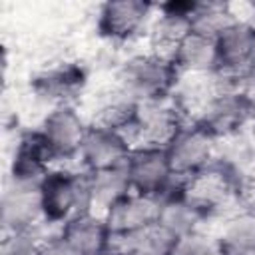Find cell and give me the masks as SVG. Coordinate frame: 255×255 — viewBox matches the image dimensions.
<instances>
[{"mask_svg":"<svg viewBox=\"0 0 255 255\" xmlns=\"http://www.w3.org/2000/svg\"><path fill=\"white\" fill-rule=\"evenodd\" d=\"M177 82L179 72L171 58L149 48L133 52L120 62L114 88L133 104H147L171 98Z\"/></svg>","mask_w":255,"mask_h":255,"instance_id":"1","label":"cell"},{"mask_svg":"<svg viewBox=\"0 0 255 255\" xmlns=\"http://www.w3.org/2000/svg\"><path fill=\"white\" fill-rule=\"evenodd\" d=\"M40 203L46 225L60 227L66 219L92 209V195L86 171L52 167L40 181Z\"/></svg>","mask_w":255,"mask_h":255,"instance_id":"2","label":"cell"},{"mask_svg":"<svg viewBox=\"0 0 255 255\" xmlns=\"http://www.w3.org/2000/svg\"><path fill=\"white\" fill-rule=\"evenodd\" d=\"M215 84V92L195 110L191 120L217 141H225L247 131L253 112L243 96V88L221 84L217 76Z\"/></svg>","mask_w":255,"mask_h":255,"instance_id":"3","label":"cell"},{"mask_svg":"<svg viewBox=\"0 0 255 255\" xmlns=\"http://www.w3.org/2000/svg\"><path fill=\"white\" fill-rule=\"evenodd\" d=\"M213 42L217 54L215 76L243 88L255 76V18L237 16Z\"/></svg>","mask_w":255,"mask_h":255,"instance_id":"4","label":"cell"},{"mask_svg":"<svg viewBox=\"0 0 255 255\" xmlns=\"http://www.w3.org/2000/svg\"><path fill=\"white\" fill-rule=\"evenodd\" d=\"M217 145L219 141L215 137H211L201 126L189 120L163 145V149L173 175L191 183L207 173V169L213 165L217 157Z\"/></svg>","mask_w":255,"mask_h":255,"instance_id":"5","label":"cell"},{"mask_svg":"<svg viewBox=\"0 0 255 255\" xmlns=\"http://www.w3.org/2000/svg\"><path fill=\"white\" fill-rule=\"evenodd\" d=\"M88 128L90 122L74 104H58L50 106L36 129L58 163L78 159V151Z\"/></svg>","mask_w":255,"mask_h":255,"instance_id":"6","label":"cell"},{"mask_svg":"<svg viewBox=\"0 0 255 255\" xmlns=\"http://www.w3.org/2000/svg\"><path fill=\"white\" fill-rule=\"evenodd\" d=\"M155 16V4L141 0H114L98 8V34L112 44H128L147 34Z\"/></svg>","mask_w":255,"mask_h":255,"instance_id":"7","label":"cell"},{"mask_svg":"<svg viewBox=\"0 0 255 255\" xmlns=\"http://www.w3.org/2000/svg\"><path fill=\"white\" fill-rule=\"evenodd\" d=\"M185 122H189V116L173 98L137 104L128 137L133 145L163 147Z\"/></svg>","mask_w":255,"mask_h":255,"instance_id":"8","label":"cell"},{"mask_svg":"<svg viewBox=\"0 0 255 255\" xmlns=\"http://www.w3.org/2000/svg\"><path fill=\"white\" fill-rule=\"evenodd\" d=\"M126 171L131 191L157 199L177 181L161 145H133L126 161Z\"/></svg>","mask_w":255,"mask_h":255,"instance_id":"9","label":"cell"},{"mask_svg":"<svg viewBox=\"0 0 255 255\" xmlns=\"http://www.w3.org/2000/svg\"><path fill=\"white\" fill-rule=\"evenodd\" d=\"M131 149L133 143L124 131L90 122V128L78 151V163L80 169L88 173L122 167L126 165Z\"/></svg>","mask_w":255,"mask_h":255,"instance_id":"10","label":"cell"},{"mask_svg":"<svg viewBox=\"0 0 255 255\" xmlns=\"http://www.w3.org/2000/svg\"><path fill=\"white\" fill-rule=\"evenodd\" d=\"M40 185L8 181L0 199V221L4 233L14 231H38L44 223Z\"/></svg>","mask_w":255,"mask_h":255,"instance_id":"11","label":"cell"},{"mask_svg":"<svg viewBox=\"0 0 255 255\" xmlns=\"http://www.w3.org/2000/svg\"><path fill=\"white\" fill-rule=\"evenodd\" d=\"M76 255H104L114 247V235L104 213L82 211L66 219L56 231Z\"/></svg>","mask_w":255,"mask_h":255,"instance_id":"12","label":"cell"},{"mask_svg":"<svg viewBox=\"0 0 255 255\" xmlns=\"http://www.w3.org/2000/svg\"><path fill=\"white\" fill-rule=\"evenodd\" d=\"M88 82V72L76 62H60L56 66L44 68L30 78V90L36 98L58 104H74L72 100L84 90Z\"/></svg>","mask_w":255,"mask_h":255,"instance_id":"13","label":"cell"},{"mask_svg":"<svg viewBox=\"0 0 255 255\" xmlns=\"http://www.w3.org/2000/svg\"><path fill=\"white\" fill-rule=\"evenodd\" d=\"M56 159L40 137L38 129H26L18 135L12 159H10V177L8 181L40 185L44 175L56 167Z\"/></svg>","mask_w":255,"mask_h":255,"instance_id":"14","label":"cell"},{"mask_svg":"<svg viewBox=\"0 0 255 255\" xmlns=\"http://www.w3.org/2000/svg\"><path fill=\"white\" fill-rule=\"evenodd\" d=\"M195 2H165L155 6V16L147 30L151 50L169 56L173 48L191 32V14Z\"/></svg>","mask_w":255,"mask_h":255,"instance_id":"15","label":"cell"},{"mask_svg":"<svg viewBox=\"0 0 255 255\" xmlns=\"http://www.w3.org/2000/svg\"><path fill=\"white\" fill-rule=\"evenodd\" d=\"M157 215H159V199L147 197L135 191H131L129 195L114 203L108 211H104V217L114 235V241L118 237L143 229L151 223H157Z\"/></svg>","mask_w":255,"mask_h":255,"instance_id":"16","label":"cell"},{"mask_svg":"<svg viewBox=\"0 0 255 255\" xmlns=\"http://www.w3.org/2000/svg\"><path fill=\"white\" fill-rule=\"evenodd\" d=\"M179 76H213L217 72L215 42L189 32L169 54Z\"/></svg>","mask_w":255,"mask_h":255,"instance_id":"17","label":"cell"},{"mask_svg":"<svg viewBox=\"0 0 255 255\" xmlns=\"http://www.w3.org/2000/svg\"><path fill=\"white\" fill-rule=\"evenodd\" d=\"M215 243L219 255H255V211L245 207L227 215Z\"/></svg>","mask_w":255,"mask_h":255,"instance_id":"18","label":"cell"},{"mask_svg":"<svg viewBox=\"0 0 255 255\" xmlns=\"http://www.w3.org/2000/svg\"><path fill=\"white\" fill-rule=\"evenodd\" d=\"M179 237L167 231L159 223H151L143 229L118 237L114 247L124 251L126 255H175Z\"/></svg>","mask_w":255,"mask_h":255,"instance_id":"19","label":"cell"},{"mask_svg":"<svg viewBox=\"0 0 255 255\" xmlns=\"http://www.w3.org/2000/svg\"><path fill=\"white\" fill-rule=\"evenodd\" d=\"M88 183H90V195H92V209L98 213L108 211L114 203H118L120 199L131 193V183H129L126 165L88 173Z\"/></svg>","mask_w":255,"mask_h":255,"instance_id":"20","label":"cell"},{"mask_svg":"<svg viewBox=\"0 0 255 255\" xmlns=\"http://www.w3.org/2000/svg\"><path fill=\"white\" fill-rule=\"evenodd\" d=\"M237 14L229 4L223 2H195L193 14H191V32L215 40L233 20Z\"/></svg>","mask_w":255,"mask_h":255,"instance_id":"21","label":"cell"},{"mask_svg":"<svg viewBox=\"0 0 255 255\" xmlns=\"http://www.w3.org/2000/svg\"><path fill=\"white\" fill-rule=\"evenodd\" d=\"M44 237L38 231H14L4 233L0 255H40Z\"/></svg>","mask_w":255,"mask_h":255,"instance_id":"22","label":"cell"},{"mask_svg":"<svg viewBox=\"0 0 255 255\" xmlns=\"http://www.w3.org/2000/svg\"><path fill=\"white\" fill-rule=\"evenodd\" d=\"M40 255H76V253L66 245V241L58 233H54L50 237H44L42 247H40Z\"/></svg>","mask_w":255,"mask_h":255,"instance_id":"23","label":"cell"},{"mask_svg":"<svg viewBox=\"0 0 255 255\" xmlns=\"http://www.w3.org/2000/svg\"><path fill=\"white\" fill-rule=\"evenodd\" d=\"M247 137L251 139V143H253V147H255V116H253V120H251V124H249V128H247Z\"/></svg>","mask_w":255,"mask_h":255,"instance_id":"24","label":"cell"},{"mask_svg":"<svg viewBox=\"0 0 255 255\" xmlns=\"http://www.w3.org/2000/svg\"><path fill=\"white\" fill-rule=\"evenodd\" d=\"M104 255H126V253H124V251H120L118 247H112V249H110V251H106Z\"/></svg>","mask_w":255,"mask_h":255,"instance_id":"25","label":"cell"}]
</instances>
